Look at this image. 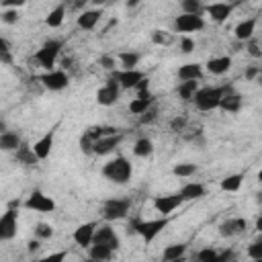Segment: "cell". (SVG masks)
Here are the masks:
<instances>
[{"mask_svg":"<svg viewBox=\"0 0 262 262\" xmlns=\"http://www.w3.org/2000/svg\"><path fill=\"white\" fill-rule=\"evenodd\" d=\"M151 41L158 43V45H164V43H168V37H166L162 31H154V33H151Z\"/></svg>","mask_w":262,"mask_h":262,"instance_id":"obj_48","label":"cell"},{"mask_svg":"<svg viewBox=\"0 0 262 262\" xmlns=\"http://www.w3.org/2000/svg\"><path fill=\"white\" fill-rule=\"evenodd\" d=\"M156 119H158V108L151 106L149 111H145V113L139 117V123H141V125H149V123H154Z\"/></svg>","mask_w":262,"mask_h":262,"instance_id":"obj_42","label":"cell"},{"mask_svg":"<svg viewBox=\"0 0 262 262\" xmlns=\"http://www.w3.org/2000/svg\"><path fill=\"white\" fill-rule=\"evenodd\" d=\"M172 262H186V260H184V256H182V258H176V260H172Z\"/></svg>","mask_w":262,"mask_h":262,"instance_id":"obj_59","label":"cell"},{"mask_svg":"<svg viewBox=\"0 0 262 262\" xmlns=\"http://www.w3.org/2000/svg\"><path fill=\"white\" fill-rule=\"evenodd\" d=\"M66 256H68V252L59 250V252H53V254H47V256H43L39 262H63V260H66Z\"/></svg>","mask_w":262,"mask_h":262,"instance_id":"obj_43","label":"cell"},{"mask_svg":"<svg viewBox=\"0 0 262 262\" xmlns=\"http://www.w3.org/2000/svg\"><path fill=\"white\" fill-rule=\"evenodd\" d=\"M82 262H100V260H94V258H86V260H82Z\"/></svg>","mask_w":262,"mask_h":262,"instance_id":"obj_57","label":"cell"},{"mask_svg":"<svg viewBox=\"0 0 262 262\" xmlns=\"http://www.w3.org/2000/svg\"><path fill=\"white\" fill-rule=\"evenodd\" d=\"M16 229H18V213L14 209H8L0 217V239L2 242L12 239L16 235Z\"/></svg>","mask_w":262,"mask_h":262,"instance_id":"obj_9","label":"cell"},{"mask_svg":"<svg viewBox=\"0 0 262 262\" xmlns=\"http://www.w3.org/2000/svg\"><path fill=\"white\" fill-rule=\"evenodd\" d=\"M23 4H25L23 0H16V2H14V0H4V2H2L4 8H16V6H23Z\"/></svg>","mask_w":262,"mask_h":262,"instance_id":"obj_51","label":"cell"},{"mask_svg":"<svg viewBox=\"0 0 262 262\" xmlns=\"http://www.w3.org/2000/svg\"><path fill=\"white\" fill-rule=\"evenodd\" d=\"M205 12L213 18V23L221 25L229 18V14L233 12V6L231 4H225V2H213V4H207L205 6Z\"/></svg>","mask_w":262,"mask_h":262,"instance_id":"obj_15","label":"cell"},{"mask_svg":"<svg viewBox=\"0 0 262 262\" xmlns=\"http://www.w3.org/2000/svg\"><path fill=\"white\" fill-rule=\"evenodd\" d=\"M63 18H66V4H57V6H55L53 10H49V14L45 16V25L51 27V29H57V27H61Z\"/></svg>","mask_w":262,"mask_h":262,"instance_id":"obj_28","label":"cell"},{"mask_svg":"<svg viewBox=\"0 0 262 262\" xmlns=\"http://www.w3.org/2000/svg\"><path fill=\"white\" fill-rule=\"evenodd\" d=\"M0 18H2V23H6V25H14V23L18 20V12L12 10V8H4Z\"/></svg>","mask_w":262,"mask_h":262,"instance_id":"obj_41","label":"cell"},{"mask_svg":"<svg viewBox=\"0 0 262 262\" xmlns=\"http://www.w3.org/2000/svg\"><path fill=\"white\" fill-rule=\"evenodd\" d=\"M88 250H90V258L100 260V262H104V260H108L113 256V250L108 246H102V244H92Z\"/></svg>","mask_w":262,"mask_h":262,"instance_id":"obj_34","label":"cell"},{"mask_svg":"<svg viewBox=\"0 0 262 262\" xmlns=\"http://www.w3.org/2000/svg\"><path fill=\"white\" fill-rule=\"evenodd\" d=\"M242 182H244V174H229L221 180V188L225 192H235L242 188Z\"/></svg>","mask_w":262,"mask_h":262,"instance_id":"obj_32","label":"cell"},{"mask_svg":"<svg viewBox=\"0 0 262 262\" xmlns=\"http://www.w3.org/2000/svg\"><path fill=\"white\" fill-rule=\"evenodd\" d=\"M119 90H121L119 82H117L115 78H108L106 84H104L102 88H98V92H96V102L102 104V106L115 104V102L119 100Z\"/></svg>","mask_w":262,"mask_h":262,"instance_id":"obj_8","label":"cell"},{"mask_svg":"<svg viewBox=\"0 0 262 262\" xmlns=\"http://www.w3.org/2000/svg\"><path fill=\"white\" fill-rule=\"evenodd\" d=\"M39 248H41V239H31V242L27 244V250H29V252H37Z\"/></svg>","mask_w":262,"mask_h":262,"instance_id":"obj_52","label":"cell"},{"mask_svg":"<svg viewBox=\"0 0 262 262\" xmlns=\"http://www.w3.org/2000/svg\"><path fill=\"white\" fill-rule=\"evenodd\" d=\"M147 86H149V84H147V78H143V80H141V82H139V84L135 86V90H137V92H143V90H149Z\"/></svg>","mask_w":262,"mask_h":262,"instance_id":"obj_53","label":"cell"},{"mask_svg":"<svg viewBox=\"0 0 262 262\" xmlns=\"http://www.w3.org/2000/svg\"><path fill=\"white\" fill-rule=\"evenodd\" d=\"M98 63H100L104 70H111V72H115V57H111V55H102Z\"/></svg>","mask_w":262,"mask_h":262,"instance_id":"obj_47","label":"cell"},{"mask_svg":"<svg viewBox=\"0 0 262 262\" xmlns=\"http://www.w3.org/2000/svg\"><path fill=\"white\" fill-rule=\"evenodd\" d=\"M180 8H182L184 14H201L205 10V6L199 0H182L180 2Z\"/></svg>","mask_w":262,"mask_h":262,"instance_id":"obj_35","label":"cell"},{"mask_svg":"<svg viewBox=\"0 0 262 262\" xmlns=\"http://www.w3.org/2000/svg\"><path fill=\"white\" fill-rule=\"evenodd\" d=\"M129 207H131V201L129 199H108L102 205V217L106 221L123 219V217H127Z\"/></svg>","mask_w":262,"mask_h":262,"instance_id":"obj_5","label":"cell"},{"mask_svg":"<svg viewBox=\"0 0 262 262\" xmlns=\"http://www.w3.org/2000/svg\"><path fill=\"white\" fill-rule=\"evenodd\" d=\"M119 63H121V70H137L135 66L139 63V53H135V51H121L119 53Z\"/></svg>","mask_w":262,"mask_h":262,"instance_id":"obj_30","label":"cell"},{"mask_svg":"<svg viewBox=\"0 0 262 262\" xmlns=\"http://www.w3.org/2000/svg\"><path fill=\"white\" fill-rule=\"evenodd\" d=\"M23 205L27 209H33V211H39V213H51L55 209V201L51 196H47L45 192H41V190H33Z\"/></svg>","mask_w":262,"mask_h":262,"instance_id":"obj_6","label":"cell"},{"mask_svg":"<svg viewBox=\"0 0 262 262\" xmlns=\"http://www.w3.org/2000/svg\"><path fill=\"white\" fill-rule=\"evenodd\" d=\"M231 258H233V252L231 250H225V252H219V256L215 260H211V262H229Z\"/></svg>","mask_w":262,"mask_h":262,"instance_id":"obj_49","label":"cell"},{"mask_svg":"<svg viewBox=\"0 0 262 262\" xmlns=\"http://www.w3.org/2000/svg\"><path fill=\"white\" fill-rule=\"evenodd\" d=\"M184 203V199L180 196V192L178 194H166V196H156L154 199V209L158 211V213H162L164 217L166 215H170L172 211H176L180 205Z\"/></svg>","mask_w":262,"mask_h":262,"instance_id":"obj_11","label":"cell"},{"mask_svg":"<svg viewBox=\"0 0 262 262\" xmlns=\"http://www.w3.org/2000/svg\"><path fill=\"white\" fill-rule=\"evenodd\" d=\"M258 74H260V68H254V66H252V68L246 70V80H254V82H256Z\"/></svg>","mask_w":262,"mask_h":262,"instance_id":"obj_50","label":"cell"},{"mask_svg":"<svg viewBox=\"0 0 262 262\" xmlns=\"http://www.w3.org/2000/svg\"><path fill=\"white\" fill-rule=\"evenodd\" d=\"M205 27V20L201 14H178L174 18V29L178 33H194V31H201Z\"/></svg>","mask_w":262,"mask_h":262,"instance_id":"obj_7","label":"cell"},{"mask_svg":"<svg viewBox=\"0 0 262 262\" xmlns=\"http://www.w3.org/2000/svg\"><path fill=\"white\" fill-rule=\"evenodd\" d=\"M203 68L201 63H184L178 68V80L180 82H190V80H201Z\"/></svg>","mask_w":262,"mask_h":262,"instance_id":"obj_22","label":"cell"},{"mask_svg":"<svg viewBox=\"0 0 262 262\" xmlns=\"http://www.w3.org/2000/svg\"><path fill=\"white\" fill-rule=\"evenodd\" d=\"M217 256H219L217 250H213V248H203V250L196 252V262H211V260H215Z\"/></svg>","mask_w":262,"mask_h":262,"instance_id":"obj_38","label":"cell"},{"mask_svg":"<svg viewBox=\"0 0 262 262\" xmlns=\"http://www.w3.org/2000/svg\"><path fill=\"white\" fill-rule=\"evenodd\" d=\"M258 242H262V233H260V235H258Z\"/></svg>","mask_w":262,"mask_h":262,"instance_id":"obj_62","label":"cell"},{"mask_svg":"<svg viewBox=\"0 0 262 262\" xmlns=\"http://www.w3.org/2000/svg\"><path fill=\"white\" fill-rule=\"evenodd\" d=\"M23 145L18 133H12V131H6L0 135V149L2 151H16L18 147Z\"/></svg>","mask_w":262,"mask_h":262,"instance_id":"obj_27","label":"cell"},{"mask_svg":"<svg viewBox=\"0 0 262 262\" xmlns=\"http://www.w3.org/2000/svg\"><path fill=\"white\" fill-rule=\"evenodd\" d=\"M219 108L225 111V113H237V111L242 108V94H237V92H233V90L227 92V94L223 96Z\"/></svg>","mask_w":262,"mask_h":262,"instance_id":"obj_25","label":"cell"},{"mask_svg":"<svg viewBox=\"0 0 262 262\" xmlns=\"http://www.w3.org/2000/svg\"><path fill=\"white\" fill-rule=\"evenodd\" d=\"M258 182H260V184H262V170H260V172H258Z\"/></svg>","mask_w":262,"mask_h":262,"instance_id":"obj_60","label":"cell"},{"mask_svg":"<svg viewBox=\"0 0 262 262\" xmlns=\"http://www.w3.org/2000/svg\"><path fill=\"white\" fill-rule=\"evenodd\" d=\"M205 186L201 182H186L182 188H180V196L184 201H196V199H203L205 196Z\"/></svg>","mask_w":262,"mask_h":262,"instance_id":"obj_23","label":"cell"},{"mask_svg":"<svg viewBox=\"0 0 262 262\" xmlns=\"http://www.w3.org/2000/svg\"><path fill=\"white\" fill-rule=\"evenodd\" d=\"M246 51H248L252 57H262V49H260V45H258V41H256V39H250V41H248Z\"/></svg>","mask_w":262,"mask_h":262,"instance_id":"obj_44","label":"cell"},{"mask_svg":"<svg viewBox=\"0 0 262 262\" xmlns=\"http://www.w3.org/2000/svg\"><path fill=\"white\" fill-rule=\"evenodd\" d=\"M61 49H63V41H59V39H47V41L37 49V53H35L33 57H35V61H37L43 70L53 72L55 61H57V55H59Z\"/></svg>","mask_w":262,"mask_h":262,"instance_id":"obj_3","label":"cell"},{"mask_svg":"<svg viewBox=\"0 0 262 262\" xmlns=\"http://www.w3.org/2000/svg\"><path fill=\"white\" fill-rule=\"evenodd\" d=\"M166 225H168V217H164V219H149V221L133 219V221L129 223V229L135 231V233H139V235L149 244Z\"/></svg>","mask_w":262,"mask_h":262,"instance_id":"obj_4","label":"cell"},{"mask_svg":"<svg viewBox=\"0 0 262 262\" xmlns=\"http://www.w3.org/2000/svg\"><path fill=\"white\" fill-rule=\"evenodd\" d=\"M92 244L108 246L115 252L119 248V235L115 233V229L111 225H100V227H96V233H94V242Z\"/></svg>","mask_w":262,"mask_h":262,"instance_id":"obj_14","label":"cell"},{"mask_svg":"<svg viewBox=\"0 0 262 262\" xmlns=\"http://www.w3.org/2000/svg\"><path fill=\"white\" fill-rule=\"evenodd\" d=\"M94 233H96V223L94 221H88V223H82L76 227L74 231V242L82 248H90L92 242H94Z\"/></svg>","mask_w":262,"mask_h":262,"instance_id":"obj_13","label":"cell"},{"mask_svg":"<svg viewBox=\"0 0 262 262\" xmlns=\"http://www.w3.org/2000/svg\"><path fill=\"white\" fill-rule=\"evenodd\" d=\"M233 88L227 84V86H205V88H199V92L194 94L192 102L199 111H215L219 108L223 96L227 92H231Z\"/></svg>","mask_w":262,"mask_h":262,"instance_id":"obj_1","label":"cell"},{"mask_svg":"<svg viewBox=\"0 0 262 262\" xmlns=\"http://www.w3.org/2000/svg\"><path fill=\"white\" fill-rule=\"evenodd\" d=\"M184 252H186V244H170V246H166L162 258H164V262H172L176 258H182Z\"/></svg>","mask_w":262,"mask_h":262,"instance_id":"obj_33","label":"cell"},{"mask_svg":"<svg viewBox=\"0 0 262 262\" xmlns=\"http://www.w3.org/2000/svg\"><path fill=\"white\" fill-rule=\"evenodd\" d=\"M133 166L125 156H117L102 166V176L115 184H127L131 180Z\"/></svg>","mask_w":262,"mask_h":262,"instance_id":"obj_2","label":"cell"},{"mask_svg":"<svg viewBox=\"0 0 262 262\" xmlns=\"http://www.w3.org/2000/svg\"><path fill=\"white\" fill-rule=\"evenodd\" d=\"M14 158H16V162L23 164V166H35V164L39 162V158L35 156L33 147H29L27 143H23V145L14 151Z\"/></svg>","mask_w":262,"mask_h":262,"instance_id":"obj_26","label":"cell"},{"mask_svg":"<svg viewBox=\"0 0 262 262\" xmlns=\"http://www.w3.org/2000/svg\"><path fill=\"white\" fill-rule=\"evenodd\" d=\"M80 149H82L84 154H94V141L88 139L86 135H82V137H80Z\"/></svg>","mask_w":262,"mask_h":262,"instance_id":"obj_45","label":"cell"},{"mask_svg":"<svg viewBox=\"0 0 262 262\" xmlns=\"http://www.w3.org/2000/svg\"><path fill=\"white\" fill-rule=\"evenodd\" d=\"M51 235H53V227L49 223H43L41 221V223L35 225V237L37 239H49Z\"/></svg>","mask_w":262,"mask_h":262,"instance_id":"obj_37","label":"cell"},{"mask_svg":"<svg viewBox=\"0 0 262 262\" xmlns=\"http://www.w3.org/2000/svg\"><path fill=\"white\" fill-rule=\"evenodd\" d=\"M154 94L149 92V90H143V92H137V98H133L131 102H129V111L133 113V115H143L145 111H149L151 106H154Z\"/></svg>","mask_w":262,"mask_h":262,"instance_id":"obj_16","label":"cell"},{"mask_svg":"<svg viewBox=\"0 0 262 262\" xmlns=\"http://www.w3.org/2000/svg\"><path fill=\"white\" fill-rule=\"evenodd\" d=\"M121 139H123V135H121V133L100 137V139L94 143V154H96V156H106V154H111V151L121 143Z\"/></svg>","mask_w":262,"mask_h":262,"instance_id":"obj_19","label":"cell"},{"mask_svg":"<svg viewBox=\"0 0 262 262\" xmlns=\"http://www.w3.org/2000/svg\"><path fill=\"white\" fill-rule=\"evenodd\" d=\"M186 123H188L186 115H178V117H174V119L170 121V129H172L174 133H182L184 127H186Z\"/></svg>","mask_w":262,"mask_h":262,"instance_id":"obj_39","label":"cell"},{"mask_svg":"<svg viewBox=\"0 0 262 262\" xmlns=\"http://www.w3.org/2000/svg\"><path fill=\"white\" fill-rule=\"evenodd\" d=\"M248 256H250V260H256V258H262V242H252L250 246H248Z\"/></svg>","mask_w":262,"mask_h":262,"instance_id":"obj_40","label":"cell"},{"mask_svg":"<svg viewBox=\"0 0 262 262\" xmlns=\"http://www.w3.org/2000/svg\"><path fill=\"white\" fill-rule=\"evenodd\" d=\"M229 68H231V57H229V55L211 57V59L207 61V72L213 74V76H223Z\"/></svg>","mask_w":262,"mask_h":262,"instance_id":"obj_20","label":"cell"},{"mask_svg":"<svg viewBox=\"0 0 262 262\" xmlns=\"http://www.w3.org/2000/svg\"><path fill=\"white\" fill-rule=\"evenodd\" d=\"M244 231H246V219H242V217L227 219V221H223V223L219 225L221 237H235V235H239V233H244Z\"/></svg>","mask_w":262,"mask_h":262,"instance_id":"obj_18","label":"cell"},{"mask_svg":"<svg viewBox=\"0 0 262 262\" xmlns=\"http://www.w3.org/2000/svg\"><path fill=\"white\" fill-rule=\"evenodd\" d=\"M133 154H135L137 158H147V156H151V154H154V143H151V139L139 137V139L133 143Z\"/></svg>","mask_w":262,"mask_h":262,"instance_id":"obj_29","label":"cell"},{"mask_svg":"<svg viewBox=\"0 0 262 262\" xmlns=\"http://www.w3.org/2000/svg\"><path fill=\"white\" fill-rule=\"evenodd\" d=\"M252 262H262V258H256V260H252Z\"/></svg>","mask_w":262,"mask_h":262,"instance_id":"obj_61","label":"cell"},{"mask_svg":"<svg viewBox=\"0 0 262 262\" xmlns=\"http://www.w3.org/2000/svg\"><path fill=\"white\" fill-rule=\"evenodd\" d=\"M256 82L262 86V68H260V74H258V78H256Z\"/></svg>","mask_w":262,"mask_h":262,"instance_id":"obj_56","label":"cell"},{"mask_svg":"<svg viewBox=\"0 0 262 262\" xmlns=\"http://www.w3.org/2000/svg\"><path fill=\"white\" fill-rule=\"evenodd\" d=\"M196 92H199V84H196V80L180 82V84H178V96H180L182 100H192Z\"/></svg>","mask_w":262,"mask_h":262,"instance_id":"obj_31","label":"cell"},{"mask_svg":"<svg viewBox=\"0 0 262 262\" xmlns=\"http://www.w3.org/2000/svg\"><path fill=\"white\" fill-rule=\"evenodd\" d=\"M192 49H194V41L190 37H182L180 39V51L182 53H190Z\"/></svg>","mask_w":262,"mask_h":262,"instance_id":"obj_46","label":"cell"},{"mask_svg":"<svg viewBox=\"0 0 262 262\" xmlns=\"http://www.w3.org/2000/svg\"><path fill=\"white\" fill-rule=\"evenodd\" d=\"M254 31H256V18H246V20L237 23L235 29H233L237 41H250L252 35H254Z\"/></svg>","mask_w":262,"mask_h":262,"instance_id":"obj_21","label":"cell"},{"mask_svg":"<svg viewBox=\"0 0 262 262\" xmlns=\"http://www.w3.org/2000/svg\"><path fill=\"white\" fill-rule=\"evenodd\" d=\"M256 196H258V199H256V201H258V203H262V192H258V194H256Z\"/></svg>","mask_w":262,"mask_h":262,"instance_id":"obj_58","label":"cell"},{"mask_svg":"<svg viewBox=\"0 0 262 262\" xmlns=\"http://www.w3.org/2000/svg\"><path fill=\"white\" fill-rule=\"evenodd\" d=\"M70 63H72V57H63V59H61V70L70 68Z\"/></svg>","mask_w":262,"mask_h":262,"instance_id":"obj_54","label":"cell"},{"mask_svg":"<svg viewBox=\"0 0 262 262\" xmlns=\"http://www.w3.org/2000/svg\"><path fill=\"white\" fill-rule=\"evenodd\" d=\"M53 139H55V131L51 129V131H47L43 137H39V139L33 143V151H35V156H37L39 160L49 158L51 147H53Z\"/></svg>","mask_w":262,"mask_h":262,"instance_id":"obj_17","label":"cell"},{"mask_svg":"<svg viewBox=\"0 0 262 262\" xmlns=\"http://www.w3.org/2000/svg\"><path fill=\"white\" fill-rule=\"evenodd\" d=\"M194 172H196V166H194V164H176V166L172 168V174L178 176V178H188V176H192Z\"/></svg>","mask_w":262,"mask_h":262,"instance_id":"obj_36","label":"cell"},{"mask_svg":"<svg viewBox=\"0 0 262 262\" xmlns=\"http://www.w3.org/2000/svg\"><path fill=\"white\" fill-rule=\"evenodd\" d=\"M256 231H258V233H262V215L256 219Z\"/></svg>","mask_w":262,"mask_h":262,"instance_id":"obj_55","label":"cell"},{"mask_svg":"<svg viewBox=\"0 0 262 262\" xmlns=\"http://www.w3.org/2000/svg\"><path fill=\"white\" fill-rule=\"evenodd\" d=\"M39 80H41V84H43L47 90H53V92H57V90H63V88L70 84V78H68V74H66L63 70L45 72L43 76H39Z\"/></svg>","mask_w":262,"mask_h":262,"instance_id":"obj_10","label":"cell"},{"mask_svg":"<svg viewBox=\"0 0 262 262\" xmlns=\"http://www.w3.org/2000/svg\"><path fill=\"white\" fill-rule=\"evenodd\" d=\"M113 78L119 82V86L121 88H135L145 76H143V72H139V70H119V72H113Z\"/></svg>","mask_w":262,"mask_h":262,"instance_id":"obj_12","label":"cell"},{"mask_svg":"<svg viewBox=\"0 0 262 262\" xmlns=\"http://www.w3.org/2000/svg\"><path fill=\"white\" fill-rule=\"evenodd\" d=\"M100 16H102V10H82V14L78 16V27L80 29H86V31H90V29H94L96 27V23L100 20Z\"/></svg>","mask_w":262,"mask_h":262,"instance_id":"obj_24","label":"cell"}]
</instances>
